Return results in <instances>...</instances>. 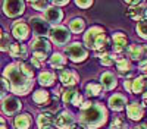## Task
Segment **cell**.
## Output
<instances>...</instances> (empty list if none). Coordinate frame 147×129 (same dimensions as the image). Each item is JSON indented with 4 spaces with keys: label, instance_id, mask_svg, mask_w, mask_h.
Listing matches in <instances>:
<instances>
[{
    "label": "cell",
    "instance_id": "7bdbcfd3",
    "mask_svg": "<svg viewBox=\"0 0 147 129\" xmlns=\"http://www.w3.org/2000/svg\"><path fill=\"white\" fill-rule=\"evenodd\" d=\"M143 103H144V104L147 106V91H146V92L143 94Z\"/></svg>",
    "mask_w": 147,
    "mask_h": 129
},
{
    "label": "cell",
    "instance_id": "f6af8a7d",
    "mask_svg": "<svg viewBox=\"0 0 147 129\" xmlns=\"http://www.w3.org/2000/svg\"><path fill=\"white\" fill-rule=\"evenodd\" d=\"M2 35H3V29H2V28H0V37H2Z\"/></svg>",
    "mask_w": 147,
    "mask_h": 129
},
{
    "label": "cell",
    "instance_id": "52a82bcc",
    "mask_svg": "<svg viewBox=\"0 0 147 129\" xmlns=\"http://www.w3.org/2000/svg\"><path fill=\"white\" fill-rule=\"evenodd\" d=\"M30 27L34 32L35 37L46 38L47 35H50V23H49L43 16H31L30 18Z\"/></svg>",
    "mask_w": 147,
    "mask_h": 129
},
{
    "label": "cell",
    "instance_id": "f1b7e54d",
    "mask_svg": "<svg viewBox=\"0 0 147 129\" xmlns=\"http://www.w3.org/2000/svg\"><path fill=\"white\" fill-rule=\"evenodd\" d=\"M102 90H103V87H102L100 82L91 81L85 85V94H87V97H99V96H102Z\"/></svg>",
    "mask_w": 147,
    "mask_h": 129
},
{
    "label": "cell",
    "instance_id": "9a60e30c",
    "mask_svg": "<svg viewBox=\"0 0 147 129\" xmlns=\"http://www.w3.org/2000/svg\"><path fill=\"white\" fill-rule=\"evenodd\" d=\"M50 25H60V22L63 19V12L60 10V7L57 6H50L46 12H44V16H43Z\"/></svg>",
    "mask_w": 147,
    "mask_h": 129
},
{
    "label": "cell",
    "instance_id": "ba28073f",
    "mask_svg": "<svg viewBox=\"0 0 147 129\" xmlns=\"http://www.w3.org/2000/svg\"><path fill=\"white\" fill-rule=\"evenodd\" d=\"M62 101L66 106H75V107H81L82 103L85 101L82 94L75 88V87H71V88H65V91L62 92Z\"/></svg>",
    "mask_w": 147,
    "mask_h": 129
},
{
    "label": "cell",
    "instance_id": "7402d4cb",
    "mask_svg": "<svg viewBox=\"0 0 147 129\" xmlns=\"http://www.w3.org/2000/svg\"><path fill=\"white\" fill-rule=\"evenodd\" d=\"M9 54L15 59H22V60H25L28 57V49L25 44L22 43H13L10 45V50H9Z\"/></svg>",
    "mask_w": 147,
    "mask_h": 129
},
{
    "label": "cell",
    "instance_id": "277c9868",
    "mask_svg": "<svg viewBox=\"0 0 147 129\" xmlns=\"http://www.w3.org/2000/svg\"><path fill=\"white\" fill-rule=\"evenodd\" d=\"M30 49L32 51V57H35L37 60H40L41 63L47 59V56L52 51V44L47 38H41V37H35L34 40H31L30 43Z\"/></svg>",
    "mask_w": 147,
    "mask_h": 129
},
{
    "label": "cell",
    "instance_id": "f546056e",
    "mask_svg": "<svg viewBox=\"0 0 147 129\" xmlns=\"http://www.w3.org/2000/svg\"><path fill=\"white\" fill-rule=\"evenodd\" d=\"M85 29V21L82 18H74L69 21V31L74 34H81Z\"/></svg>",
    "mask_w": 147,
    "mask_h": 129
},
{
    "label": "cell",
    "instance_id": "7c38bea8",
    "mask_svg": "<svg viewBox=\"0 0 147 129\" xmlns=\"http://www.w3.org/2000/svg\"><path fill=\"white\" fill-rule=\"evenodd\" d=\"M12 35L18 40V41H25L30 37V27L25 21L18 19L12 23Z\"/></svg>",
    "mask_w": 147,
    "mask_h": 129
},
{
    "label": "cell",
    "instance_id": "3957f363",
    "mask_svg": "<svg viewBox=\"0 0 147 129\" xmlns=\"http://www.w3.org/2000/svg\"><path fill=\"white\" fill-rule=\"evenodd\" d=\"M84 45H87L88 49L94 51H110L109 45L110 40L107 35L105 34V29L102 27H91L85 31L84 34Z\"/></svg>",
    "mask_w": 147,
    "mask_h": 129
},
{
    "label": "cell",
    "instance_id": "4dcf8cb0",
    "mask_svg": "<svg viewBox=\"0 0 147 129\" xmlns=\"http://www.w3.org/2000/svg\"><path fill=\"white\" fill-rule=\"evenodd\" d=\"M12 44L13 43H12L10 35L7 32H3V35L0 37V51H9Z\"/></svg>",
    "mask_w": 147,
    "mask_h": 129
},
{
    "label": "cell",
    "instance_id": "d590c367",
    "mask_svg": "<svg viewBox=\"0 0 147 129\" xmlns=\"http://www.w3.org/2000/svg\"><path fill=\"white\" fill-rule=\"evenodd\" d=\"M30 5L37 9V10H41V12H46L49 7H50V3L49 2H30Z\"/></svg>",
    "mask_w": 147,
    "mask_h": 129
},
{
    "label": "cell",
    "instance_id": "2e32d148",
    "mask_svg": "<svg viewBox=\"0 0 147 129\" xmlns=\"http://www.w3.org/2000/svg\"><path fill=\"white\" fill-rule=\"evenodd\" d=\"M127 54H128L129 59H132V60L143 62V60H146V56H147V45H144V44H132L127 49Z\"/></svg>",
    "mask_w": 147,
    "mask_h": 129
},
{
    "label": "cell",
    "instance_id": "603a6c76",
    "mask_svg": "<svg viewBox=\"0 0 147 129\" xmlns=\"http://www.w3.org/2000/svg\"><path fill=\"white\" fill-rule=\"evenodd\" d=\"M32 125V117L30 113H21L13 119L15 129H30Z\"/></svg>",
    "mask_w": 147,
    "mask_h": 129
},
{
    "label": "cell",
    "instance_id": "4316f807",
    "mask_svg": "<svg viewBox=\"0 0 147 129\" xmlns=\"http://www.w3.org/2000/svg\"><path fill=\"white\" fill-rule=\"evenodd\" d=\"M55 81H56V76L50 70H43L38 75V84L41 87H52L55 84Z\"/></svg>",
    "mask_w": 147,
    "mask_h": 129
},
{
    "label": "cell",
    "instance_id": "484cf974",
    "mask_svg": "<svg viewBox=\"0 0 147 129\" xmlns=\"http://www.w3.org/2000/svg\"><path fill=\"white\" fill-rule=\"evenodd\" d=\"M49 65H50L52 68L55 69H63L65 65H66V57L62 54V53H53L50 56V59H49Z\"/></svg>",
    "mask_w": 147,
    "mask_h": 129
},
{
    "label": "cell",
    "instance_id": "44dd1931",
    "mask_svg": "<svg viewBox=\"0 0 147 129\" xmlns=\"http://www.w3.org/2000/svg\"><path fill=\"white\" fill-rule=\"evenodd\" d=\"M116 70H118V74L121 75V76H125V78H128L129 79V76L132 75V66H131V62L128 60L127 57H119L118 60H116Z\"/></svg>",
    "mask_w": 147,
    "mask_h": 129
},
{
    "label": "cell",
    "instance_id": "4fadbf2b",
    "mask_svg": "<svg viewBox=\"0 0 147 129\" xmlns=\"http://www.w3.org/2000/svg\"><path fill=\"white\" fill-rule=\"evenodd\" d=\"M21 109H22V103H21L16 97H13V96L6 97V98L3 100V103H2V112H3L6 116H13V114H16Z\"/></svg>",
    "mask_w": 147,
    "mask_h": 129
},
{
    "label": "cell",
    "instance_id": "d6986e66",
    "mask_svg": "<svg viewBox=\"0 0 147 129\" xmlns=\"http://www.w3.org/2000/svg\"><path fill=\"white\" fill-rule=\"evenodd\" d=\"M127 116L131 120H141V117L144 116V106L140 103L127 104Z\"/></svg>",
    "mask_w": 147,
    "mask_h": 129
},
{
    "label": "cell",
    "instance_id": "d4e9b609",
    "mask_svg": "<svg viewBox=\"0 0 147 129\" xmlns=\"http://www.w3.org/2000/svg\"><path fill=\"white\" fill-rule=\"evenodd\" d=\"M32 100L37 106H46L49 101H50V92L46 90H35L32 94Z\"/></svg>",
    "mask_w": 147,
    "mask_h": 129
},
{
    "label": "cell",
    "instance_id": "8992f818",
    "mask_svg": "<svg viewBox=\"0 0 147 129\" xmlns=\"http://www.w3.org/2000/svg\"><path fill=\"white\" fill-rule=\"evenodd\" d=\"M50 40L55 45L66 47L71 41V31L63 25H56L50 29Z\"/></svg>",
    "mask_w": 147,
    "mask_h": 129
},
{
    "label": "cell",
    "instance_id": "5bb4252c",
    "mask_svg": "<svg viewBox=\"0 0 147 129\" xmlns=\"http://www.w3.org/2000/svg\"><path fill=\"white\" fill-rule=\"evenodd\" d=\"M127 15H128L131 19L138 21V22L147 19V5H146V2H141V0H140V2H138L136 6L128 7Z\"/></svg>",
    "mask_w": 147,
    "mask_h": 129
},
{
    "label": "cell",
    "instance_id": "83f0119b",
    "mask_svg": "<svg viewBox=\"0 0 147 129\" xmlns=\"http://www.w3.org/2000/svg\"><path fill=\"white\" fill-rule=\"evenodd\" d=\"M146 91H147V81H146V78H143V76L134 78L132 79L131 92H134V94H144Z\"/></svg>",
    "mask_w": 147,
    "mask_h": 129
},
{
    "label": "cell",
    "instance_id": "8fae6325",
    "mask_svg": "<svg viewBox=\"0 0 147 129\" xmlns=\"http://www.w3.org/2000/svg\"><path fill=\"white\" fill-rule=\"evenodd\" d=\"M59 81L63 87L71 88V87H75L78 84L80 78H78V74L75 70L63 68V69H59Z\"/></svg>",
    "mask_w": 147,
    "mask_h": 129
},
{
    "label": "cell",
    "instance_id": "5b68a950",
    "mask_svg": "<svg viewBox=\"0 0 147 129\" xmlns=\"http://www.w3.org/2000/svg\"><path fill=\"white\" fill-rule=\"evenodd\" d=\"M65 53L74 63H81L88 57V50L81 43H71L65 47Z\"/></svg>",
    "mask_w": 147,
    "mask_h": 129
},
{
    "label": "cell",
    "instance_id": "b9f144b4",
    "mask_svg": "<svg viewBox=\"0 0 147 129\" xmlns=\"http://www.w3.org/2000/svg\"><path fill=\"white\" fill-rule=\"evenodd\" d=\"M134 129H147V125L146 123H141V125H138V126H136Z\"/></svg>",
    "mask_w": 147,
    "mask_h": 129
},
{
    "label": "cell",
    "instance_id": "9c48e42d",
    "mask_svg": "<svg viewBox=\"0 0 147 129\" xmlns=\"http://www.w3.org/2000/svg\"><path fill=\"white\" fill-rule=\"evenodd\" d=\"M24 12H25V2H21V0L3 2V13L7 18H18Z\"/></svg>",
    "mask_w": 147,
    "mask_h": 129
},
{
    "label": "cell",
    "instance_id": "7a4b0ae2",
    "mask_svg": "<svg viewBox=\"0 0 147 129\" xmlns=\"http://www.w3.org/2000/svg\"><path fill=\"white\" fill-rule=\"evenodd\" d=\"M3 76L7 81L9 90L13 94H16V96H27L32 90L34 81L22 72L19 62L9 63L3 70Z\"/></svg>",
    "mask_w": 147,
    "mask_h": 129
},
{
    "label": "cell",
    "instance_id": "836d02e7",
    "mask_svg": "<svg viewBox=\"0 0 147 129\" xmlns=\"http://www.w3.org/2000/svg\"><path fill=\"white\" fill-rule=\"evenodd\" d=\"M137 34H138V37H141V38H144V40H147V19H144V21H140L138 23H137Z\"/></svg>",
    "mask_w": 147,
    "mask_h": 129
},
{
    "label": "cell",
    "instance_id": "ac0fdd59",
    "mask_svg": "<svg viewBox=\"0 0 147 129\" xmlns=\"http://www.w3.org/2000/svg\"><path fill=\"white\" fill-rule=\"evenodd\" d=\"M107 103H109V107L113 112H121V110L127 109V97L121 92H116L113 96H110Z\"/></svg>",
    "mask_w": 147,
    "mask_h": 129
},
{
    "label": "cell",
    "instance_id": "60d3db41",
    "mask_svg": "<svg viewBox=\"0 0 147 129\" xmlns=\"http://www.w3.org/2000/svg\"><path fill=\"white\" fill-rule=\"evenodd\" d=\"M69 2H57V0H55V2L52 3L53 6H57V7H60V6H66Z\"/></svg>",
    "mask_w": 147,
    "mask_h": 129
},
{
    "label": "cell",
    "instance_id": "bcb514c9",
    "mask_svg": "<svg viewBox=\"0 0 147 129\" xmlns=\"http://www.w3.org/2000/svg\"><path fill=\"white\" fill-rule=\"evenodd\" d=\"M75 129H82V128H75Z\"/></svg>",
    "mask_w": 147,
    "mask_h": 129
},
{
    "label": "cell",
    "instance_id": "d6a6232c",
    "mask_svg": "<svg viewBox=\"0 0 147 129\" xmlns=\"http://www.w3.org/2000/svg\"><path fill=\"white\" fill-rule=\"evenodd\" d=\"M109 129H128V125L121 116H116L115 119L112 120V123H110Z\"/></svg>",
    "mask_w": 147,
    "mask_h": 129
},
{
    "label": "cell",
    "instance_id": "f35d334b",
    "mask_svg": "<svg viewBox=\"0 0 147 129\" xmlns=\"http://www.w3.org/2000/svg\"><path fill=\"white\" fill-rule=\"evenodd\" d=\"M31 65H32V66H34L35 69H40L43 63H41L40 60H37V59H35V57H31Z\"/></svg>",
    "mask_w": 147,
    "mask_h": 129
},
{
    "label": "cell",
    "instance_id": "e575fe53",
    "mask_svg": "<svg viewBox=\"0 0 147 129\" xmlns=\"http://www.w3.org/2000/svg\"><path fill=\"white\" fill-rule=\"evenodd\" d=\"M7 91H9L7 81H6L5 78H0V100H5V98H6Z\"/></svg>",
    "mask_w": 147,
    "mask_h": 129
},
{
    "label": "cell",
    "instance_id": "ee69618b",
    "mask_svg": "<svg viewBox=\"0 0 147 129\" xmlns=\"http://www.w3.org/2000/svg\"><path fill=\"white\" fill-rule=\"evenodd\" d=\"M6 125V120H5V117L0 116V126H5Z\"/></svg>",
    "mask_w": 147,
    "mask_h": 129
},
{
    "label": "cell",
    "instance_id": "cb8c5ba5",
    "mask_svg": "<svg viewBox=\"0 0 147 129\" xmlns=\"http://www.w3.org/2000/svg\"><path fill=\"white\" fill-rule=\"evenodd\" d=\"M53 125H55V117L52 113L44 112V113H40L38 117H37V126L40 129H50Z\"/></svg>",
    "mask_w": 147,
    "mask_h": 129
},
{
    "label": "cell",
    "instance_id": "1f68e13d",
    "mask_svg": "<svg viewBox=\"0 0 147 129\" xmlns=\"http://www.w3.org/2000/svg\"><path fill=\"white\" fill-rule=\"evenodd\" d=\"M19 66H21V69H22V72L25 74L28 78H31V79H34V74H35V68L31 65V62H19Z\"/></svg>",
    "mask_w": 147,
    "mask_h": 129
},
{
    "label": "cell",
    "instance_id": "ffe728a7",
    "mask_svg": "<svg viewBox=\"0 0 147 129\" xmlns=\"http://www.w3.org/2000/svg\"><path fill=\"white\" fill-rule=\"evenodd\" d=\"M100 84H102V87H103L106 91L115 90L116 85H118L116 75H115L113 72H109V70H106V72H103L102 76H100Z\"/></svg>",
    "mask_w": 147,
    "mask_h": 129
},
{
    "label": "cell",
    "instance_id": "30bf717a",
    "mask_svg": "<svg viewBox=\"0 0 147 129\" xmlns=\"http://www.w3.org/2000/svg\"><path fill=\"white\" fill-rule=\"evenodd\" d=\"M75 116H74L69 110H62L55 119V125L59 129H75Z\"/></svg>",
    "mask_w": 147,
    "mask_h": 129
},
{
    "label": "cell",
    "instance_id": "6da1fadb",
    "mask_svg": "<svg viewBox=\"0 0 147 129\" xmlns=\"http://www.w3.org/2000/svg\"><path fill=\"white\" fill-rule=\"evenodd\" d=\"M107 120V110L102 103L84 101L80 107L78 123L87 129H99Z\"/></svg>",
    "mask_w": 147,
    "mask_h": 129
},
{
    "label": "cell",
    "instance_id": "8d00e7d4",
    "mask_svg": "<svg viewBox=\"0 0 147 129\" xmlns=\"http://www.w3.org/2000/svg\"><path fill=\"white\" fill-rule=\"evenodd\" d=\"M75 5H77L78 7H81V9H87V7H90V6L93 5V2H91V0H87V2H81V0H77Z\"/></svg>",
    "mask_w": 147,
    "mask_h": 129
},
{
    "label": "cell",
    "instance_id": "e0dca14e",
    "mask_svg": "<svg viewBox=\"0 0 147 129\" xmlns=\"http://www.w3.org/2000/svg\"><path fill=\"white\" fill-rule=\"evenodd\" d=\"M110 40H112V45H113V53H116V54H121L125 50V47L128 45V37L121 31L115 32Z\"/></svg>",
    "mask_w": 147,
    "mask_h": 129
},
{
    "label": "cell",
    "instance_id": "74e56055",
    "mask_svg": "<svg viewBox=\"0 0 147 129\" xmlns=\"http://www.w3.org/2000/svg\"><path fill=\"white\" fill-rule=\"evenodd\" d=\"M138 70H140V72H141L144 76H147V59H146V60H143V62H140Z\"/></svg>",
    "mask_w": 147,
    "mask_h": 129
},
{
    "label": "cell",
    "instance_id": "ab89813d",
    "mask_svg": "<svg viewBox=\"0 0 147 129\" xmlns=\"http://www.w3.org/2000/svg\"><path fill=\"white\" fill-rule=\"evenodd\" d=\"M124 87H125V90H127L128 92H131V88H132V81L127 79V81L124 82Z\"/></svg>",
    "mask_w": 147,
    "mask_h": 129
}]
</instances>
